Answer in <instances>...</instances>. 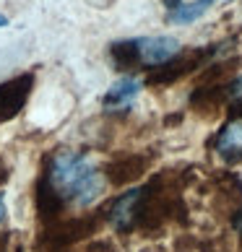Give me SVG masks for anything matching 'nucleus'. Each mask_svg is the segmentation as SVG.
<instances>
[{
    "mask_svg": "<svg viewBox=\"0 0 242 252\" xmlns=\"http://www.w3.org/2000/svg\"><path fill=\"white\" fill-rule=\"evenodd\" d=\"M42 182L63 203L70 200L78 205H91L104 190V177L99 174V169L76 151H60L55 156Z\"/></svg>",
    "mask_w": 242,
    "mask_h": 252,
    "instance_id": "1",
    "label": "nucleus"
},
{
    "mask_svg": "<svg viewBox=\"0 0 242 252\" xmlns=\"http://www.w3.org/2000/svg\"><path fill=\"white\" fill-rule=\"evenodd\" d=\"M182 52L180 42L174 36H136V39L115 42L109 47V55L120 70L130 65H148V68H162Z\"/></svg>",
    "mask_w": 242,
    "mask_h": 252,
    "instance_id": "2",
    "label": "nucleus"
},
{
    "mask_svg": "<svg viewBox=\"0 0 242 252\" xmlns=\"http://www.w3.org/2000/svg\"><path fill=\"white\" fill-rule=\"evenodd\" d=\"M138 94H141V81L133 76H123L102 96V107H104V112H128L138 99Z\"/></svg>",
    "mask_w": 242,
    "mask_h": 252,
    "instance_id": "3",
    "label": "nucleus"
},
{
    "mask_svg": "<svg viewBox=\"0 0 242 252\" xmlns=\"http://www.w3.org/2000/svg\"><path fill=\"white\" fill-rule=\"evenodd\" d=\"M32 91V76H18L5 83H0V120H11L24 107L26 96Z\"/></svg>",
    "mask_w": 242,
    "mask_h": 252,
    "instance_id": "4",
    "label": "nucleus"
},
{
    "mask_svg": "<svg viewBox=\"0 0 242 252\" xmlns=\"http://www.w3.org/2000/svg\"><path fill=\"white\" fill-rule=\"evenodd\" d=\"M143 192L146 190H130L112 203V208H109V223L117 231H128L136 223L138 213H141V205H143Z\"/></svg>",
    "mask_w": 242,
    "mask_h": 252,
    "instance_id": "5",
    "label": "nucleus"
},
{
    "mask_svg": "<svg viewBox=\"0 0 242 252\" xmlns=\"http://www.w3.org/2000/svg\"><path fill=\"white\" fill-rule=\"evenodd\" d=\"M216 151H219V156L229 158V161L242 156V117L240 120H232V123H227L224 127L219 130V135H216Z\"/></svg>",
    "mask_w": 242,
    "mask_h": 252,
    "instance_id": "6",
    "label": "nucleus"
},
{
    "mask_svg": "<svg viewBox=\"0 0 242 252\" xmlns=\"http://www.w3.org/2000/svg\"><path fill=\"white\" fill-rule=\"evenodd\" d=\"M224 94H227V99H229V101H235V104H237V107L242 104V76H237L235 81H232V83H229V86H227V91H224Z\"/></svg>",
    "mask_w": 242,
    "mask_h": 252,
    "instance_id": "7",
    "label": "nucleus"
},
{
    "mask_svg": "<svg viewBox=\"0 0 242 252\" xmlns=\"http://www.w3.org/2000/svg\"><path fill=\"white\" fill-rule=\"evenodd\" d=\"M232 223H235V229L242 234V211H237V216H235V221H232Z\"/></svg>",
    "mask_w": 242,
    "mask_h": 252,
    "instance_id": "8",
    "label": "nucleus"
},
{
    "mask_svg": "<svg viewBox=\"0 0 242 252\" xmlns=\"http://www.w3.org/2000/svg\"><path fill=\"white\" fill-rule=\"evenodd\" d=\"M5 219V200H3V195H0V223H3Z\"/></svg>",
    "mask_w": 242,
    "mask_h": 252,
    "instance_id": "9",
    "label": "nucleus"
},
{
    "mask_svg": "<svg viewBox=\"0 0 242 252\" xmlns=\"http://www.w3.org/2000/svg\"><path fill=\"white\" fill-rule=\"evenodd\" d=\"M3 26H8V18H5L3 13H0V29H3Z\"/></svg>",
    "mask_w": 242,
    "mask_h": 252,
    "instance_id": "10",
    "label": "nucleus"
}]
</instances>
